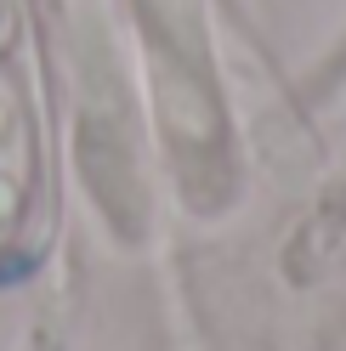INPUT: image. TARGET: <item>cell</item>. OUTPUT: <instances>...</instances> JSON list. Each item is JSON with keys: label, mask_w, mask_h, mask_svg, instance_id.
<instances>
[{"label": "cell", "mask_w": 346, "mask_h": 351, "mask_svg": "<svg viewBox=\"0 0 346 351\" xmlns=\"http://www.w3.org/2000/svg\"><path fill=\"white\" fill-rule=\"evenodd\" d=\"M0 40H6V0H0Z\"/></svg>", "instance_id": "obj_1"}]
</instances>
